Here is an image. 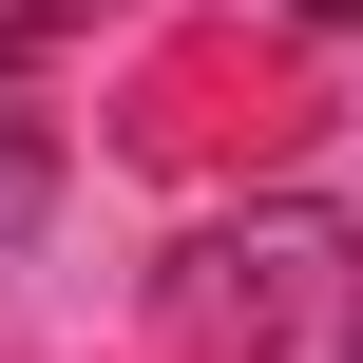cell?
Instances as JSON below:
<instances>
[{
  "mask_svg": "<svg viewBox=\"0 0 363 363\" xmlns=\"http://www.w3.org/2000/svg\"><path fill=\"white\" fill-rule=\"evenodd\" d=\"M287 19H325V38H345V19H363V0H287Z\"/></svg>",
  "mask_w": 363,
  "mask_h": 363,
  "instance_id": "277c9868",
  "label": "cell"
},
{
  "mask_svg": "<svg viewBox=\"0 0 363 363\" xmlns=\"http://www.w3.org/2000/svg\"><path fill=\"white\" fill-rule=\"evenodd\" d=\"M38 19H96V0H0V38H38Z\"/></svg>",
  "mask_w": 363,
  "mask_h": 363,
  "instance_id": "3957f363",
  "label": "cell"
},
{
  "mask_svg": "<svg viewBox=\"0 0 363 363\" xmlns=\"http://www.w3.org/2000/svg\"><path fill=\"white\" fill-rule=\"evenodd\" d=\"M172 363H363V230L345 211H230L172 249Z\"/></svg>",
  "mask_w": 363,
  "mask_h": 363,
  "instance_id": "6da1fadb",
  "label": "cell"
},
{
  "mask_svg": "<svg viewBox=\"0 0 363 363\" xmlns=\"http://www.w3.org/2000/svg\"><path fill=\"white\" fill-rule=\"evenodd\" d=\"M38 211H57V115H38V77L0 57V249H19Z\"/></svg>",
  "mask_w": 363,
  "mask_h": 363,
  "instance_id": "7a4b0ae2",
  "label": "cell"
}]
</instances>
